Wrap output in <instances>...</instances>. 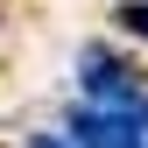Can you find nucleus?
Masks as SVG:
<instances>
[{
  "mask_svg": "<svg viewBox=\"0 0 148 148\" xmlns=\"http://www.w3.org/2000/svg\"><path fill=\"white\" fill-rule=\"evenodd\" d=\"M71 148H148V127L113 106H78L71 113Z\"/></svg>",
  "mask_w": 148,
  "mask_h": 148,
  "instance_id": "nucleus-1",
  "label": "nucleus"
},
{
  "mask_svg": "<svg viewBox=\"0 0 148 148\" xmlns=\"http://www.w3.org/2000/svg\"><path fill=\"white\" fill-rule=\"evenodd\" d=\"M120 21H127V28H134V35H141V42H148V0H134V7H120Z\"/></svg>",
  "mask_w": 148,
  "mask_h": 148,
  "instance_id": "nucleus-2",
  "label": "nucleus"
},
{
  "mask_svg": "<svg viewBox=\"0 0 148 148\" xmlns=\"http://www.w3.org/2000/svg\"><path fill=\"white\" fill-rule=\"evenodd\" d=\"M28 148H71V141H57V134H35V141H28Z\"/></svg>",
  "mask_w": 148,
  "mask_h": 148,
  "instance_id": "nucleus-3",
  "label": "nucleus"
}]
</instances>
